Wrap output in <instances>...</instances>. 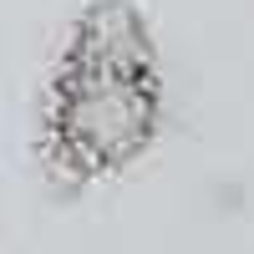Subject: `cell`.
<instances>
[{
	"label": "cell",
	"mask_w": 254,
	"mask_h": 254,
	"mask_svg": "<svg viewBox=\"0 0 254 254\" xmlns=\"http://www.w3.org/2000/svg\"><path fill=\"white\" fill-rule=\"evenodd\" d=\"M158 97L147 41L132 10H92L76 31L66 76L56 81V147L76 173H107L153 137Z\"/></svg>",
	"instance_id": "cell-1"
}]
</instances>
